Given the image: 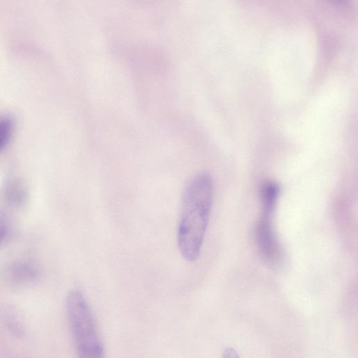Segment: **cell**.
I'll return each instance as SVG.
<instances>
[{
	"mask_svg": "<svg viewBox=\"0 0 358 358\" xmlns=\"http://www.w3.org/2000/svg\"><path fill=\"white\" fill-rule=\"evenodd\" d=\"M213 196V180L206 173L195 176L184 191L178 229V245L180 254L189 262L195 261L200 255Z\"/></svg>",
	"mask_w": 358,
	"mask_h": 358,
	"instance_id": "1",
	"label": "cell"
},
{
	"mask_svg": "<svg viewBox=\"0 0 358 358\" xmlns=\"http://www.w3.org/2000/svg\"><path fill=\"white\" fill-rule=\"evenodd\" d=\"M66 310L78 356L83 358L103 357V344L90 307L81 292L73 289L69 292Z\"/></svg>",
	"mask_w": 358,
	"mask_h": 358,
	"instance_id": "2",
	"label": "cell"
},
{
	"mask_svg": "<svg viewBox=\"0 0 358 358\" xmlns=\"http://www.w3.org/2000/svg\"><path fill=\"white\" fill-rule=\"evenodd\" d=\"M262 214L256 228V240L265 260L275 262L279 256V246L273 224L274 208L262 207Z\"/></svg>",
	"mask_w": 358,
	"mask_h": 358,
	"instance_id": "3",
	"label": "cell"
},
{
	"mask_svg": "<svg viewBox=\"0 0 358 358\" xmlns=\"http://www.w3.org/2000/svg\"><path fill=\"white\" fill-rule=\"evenodd\" d=\"M10 276L13 281L17 282H29L34 279L36 275L35 267L27 263L16 264L10 272Z\"/></svg>",
	"mask_w": 358,
	"mask_h": 358,
	"instance_id": "4",
	"label": "cell"
},
{
	"mask_svg": "<svg viewBox=\"0 0 358 358\" xmlns=\"http://www.w3.org/2000/svg\"><path fill=\"white\" fill-rule=\"evenodd\" d=\"M13 131V121L7 117H0V150L8 143Z\"/></svg>",
	"mask_w": 358,
	"mask_h": 358,
	"instance_id": "5",
	"label": "cell"
},
{
	"mask_svg": "<svg viewBox=\"0 0 358 358\" xmlns=\"http://www.w3.org/2000/svg\"><path fill=\"white\" fill-rule=\"evenodd\" d=\"M9 225L6 217L0 214V242L3 241L8 234Z\"/></svg>",
	"mask_w": 358,
	"mask_h": 358,
	"instance_id": "6",
	"label": "cell"
},
{
	"mask_svg": "<svg viewBox=\"0 0 358 358\" xmlns=\"http://www.w3.org/2000/svg\"><path fill=\"white\" fill-rule=\"evenodd\" d=\"M334 1H336L338 3L342 4V5H347L349 0H334Z\"/></svg>",
	"mask_w": 358,
	"mask_h": 358,
	"instance_id": "7",
	"label": "cell"
}]
</instances>
